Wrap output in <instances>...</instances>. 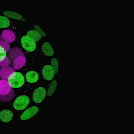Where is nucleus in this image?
<instances>
[{"mask_svg": "<svg viewBox=\"0 0 134 134\" xmlns=\"http://www.w3.org/2000/svg\"><path fill=\"white\" fill-rule=\"evenodd\" d=\"M8 80L11 87L15 88L21 87L25 83V79L23 75L16 71L9 76Z\"/></svg>", "mask_w": 134, "mask_h": 134, "instance_id": "f257e3e1", "label": "nucleus"}, {"mask_svg": "<svg viewBox=\"0 0 134 134\" xmlns=\"http://www.w3.org/2000/svg\"><path fill=\"white\" fill-rule=\"evenodd\" d=\"M29 103V98L27 96L21 95L16 98L13 104V106L16 110H23L27 107Z\"/></svg>", "mask_w": 134, "mask_h": 134, "instance_id": "f03ea898", "label": "nucleus"}, {"mask_svg": "<svg viewBox=\"0 0 134 134\" xmlns=\"http://www.w3.org/2000/svg\"><path fill=\"white\" fill-rule=\"evenodd\" d=\"M21 42L24 49L29 52H33L36 48V42L27 35L24 36L21 38Z\"/></svg>", "mask_w": 134, "mask_h": 134, "instance_id": "7ed1b4c3", "label": "nucleus"}, {"mask_svg": "<svg viewBox=\"0 0 134 134\" xmlns=\"http://www.w3.org/2000/svg\"><path fill=\"white\" fill-rule=\"evenodd\" d=\"M46 91L44 88L40 87L36 89L33 94V100L35 103H40L45 99L46 96Z\"/></svg>", "mask_w": 134, "mask_h": 134, "instance_id": "20e7f679", "label": "nucleus"}, {"mask_svg": "<svg viewBox=\"0 0 134 134\" xmlns=\"http://www.w3.org/2000/svg\"><path fill=\"white\" fill-rule=\"evenodd\" d=\"M38 108L36 106H32L28 108L20 116V119L22 120H27L34 116L38 112Z\"/></svg>", "mask_w": 134, "mask_h": 134, "instance_id": "39448f33", "label": "nucleus"}, {"mask_svg": "<svg viewBox=\"0 0 134 134\" xmlns=\"http://www.w3.org/2000/svg\"><path fill=\"white\" fill-rule=\"evenodd\" d=\"M42 73L44 78L47 81L53 79L55 74L53 67L51 65H48L44 66L42 70Z\"/></svg>", "mask_w": 134, "mask_h": 134, "instance_id": "423d86ee", "label": "nucleus"}, {"mask_svg": "<svg viewBox=\"0 0 134 134\" xmlns=\"http://www.w3.org/2000/svg\"><path fill=\"white\" fill-rule=\"evenodd\" d=\"M13 89L8 80H0V94H8Z\"/></svg>", "mask_w": 134, "mask_h": 134, "instance_id": "0eeeda50", "label": "nucleus"}, {"mask_svg": "<svg viewBox=\"0 0 134 134\" xmlns=\"http://www.w3.org/2000/svg\"><path fill=\"white\" fill-rule=\"evenodd\" d=\"M1 36L4 41L9 43L14 42L16 38L15 33L9 30H5L3 31Z\"/></svg>", "mask_w": 134, "mask_h": 134, "instance_id": "6e6552de", "label": "nucleus"}, {"mask_svg": "<svg viewBox=\"0 0 134 134\" xmlns=\"http://www.w3.org/2000/svg\"><path fill=\"white\" fill-rule=\"evenodd\" d=\"M26 62V58L24 56L17 57L13 63V68L15 70H19L25 65Z\"/></svg>", "mask_w": 134, "mask_h": 134, "instance_id": "1a4fd4ad", "label": "nucleus"}, {"mask_svg": "<svg viewBox=\"0 0 134 134\" xmlns=\"http://www.w3.org/2000/svg\"><path fill=\"white\" fill-rule=\"evenodd\" d=\"M9 55L11 61L13 62L17 57L20 56H24V53L18 47H14L11 49L9 51Z\"/></svg>", "mask_w": 134, "mask_h": 134, "instance_id": "9d476101", "label": "nucleus"}, {"mask_svg": "<svg viewBox=\"0 0 134 134\" xmlns=\"http://www.w3.org/2000/svg\"><path fill=\"white\" fill-rule=\"evenodd\" d=\"M15 71V69L10 66L2 68L0 69V77L3 79L8 80L9 76Z\"/></svg>", "mask_w": 134, "mask_h": 134, "instance_id": "9b49d317", "label": "nucleus"}, {"mask_svg": "<svg viewBox=\"0 0 134 134\" xmlns=\"http://www.w3.org/2000/svg\"><path fill=\"white\" fill-rule=\"evenodd\" d=\"M13 116V112L9 110L5 109L0 112V119L3 122H8L11 121Z\"/></svg>", "mask_w": 134, "mask_h": 134, "instance_id": "f8f14e48", "label": "nucleus"}, {"mask_svg": "<svg viewBox=\"0 0 134 134\" xmlns=\"http://www.w3.org/2000/svg\"><path fill=\"white\" fill-rule=\"evenodd\" d=\"M26 79L27 81L30 83H34L38 80L39 75L36 71H30L26 74Z\"/></svg>", "mask_w": 134, "mask_h": 134, "instance_id": "ddd939ff", "label": "nucleus"}, {"mask_svg": "<svg viewBox=\"0 0 134 134\" xmlns=\"http://www.w3.org/2000/svg\"><path fill=\"white\" fill-rule=\"evenodd\" d=\"M42 50L44 54L48 57H52L54 54V50L51 44L46 42L43 44L42 47Z\"/></svg>", "mask_w": 134, "mask_h": 134, "instance_id": "4468645a", "label": "nucleus"}, {"mask_svg": "<svg viewBox=\"0 0 134 134\" xmlns=\"http://www.w3.org/2000/svg\"><path fill=\"white\" fill-rule=\"evenodd\" d=\"M3 14L5 16L12 19L21 20L22 21H25L21 15L15 12H11V11H5L3 13Z\"/></svg>", "mask_w": 134, "mask_h": 134, "instance_id": "2eb2a0df", "label": "nucleus"}, {"mask_svg": "<svg viewBox=\"0 0 134 134\" xmlns=\"http://www.w3.org/2000/svg\"><path fill=\"white\" fill-rule=\"evenodd\" d=\"M14 91L12 89L11 91L8 94L2 95L0 94V100L4 102H9L13 100L14 96Z\"/></svg>", "mask_w": 134, "mask_h": 134, "instance_id": "dca6fc26", "label": "nucleus"}, {"mask_svg": "<svg viewBox=\"0 0 134 134\" xmlns=\"http://www.w3.org/2000/svg\"><path fill=\"white\" fill-rule=\"evenodd\" d=\"M27 35L35 42L38 41L41 38V35L36 30H30L27 32Z\"/></svg>", "mask_w": 134, "mask_h": 134, "instance_id": "f3484780", "label": "nucleus"}, {"mask_svg": "<svg viewBox=\"0 0 134 134\" xmlns=\"http://www.w3.org/2000/svg\"><path fill=\"white\" fill-rule=\"evenodd\" d=\"M10 25L9 19L5 16H0V28H7Z\"/></svg>", "mask_w": 134, "mask_h": 134, "instance_id": "a211bd4d", "label": "nucleus"}, {"mask_svg": "<svg viewBox=\"0 0 134 134\" xmlns=\"http://www.w3.org/2000/svg\"><path fill=\"white\" fill-rule=\"evenodd\" d=\"M57 87V81L55 80H53L51 82L48 90V92L47 93L48 96L50 97L52 96L55 92Z\"/></svg>", "mask_w": 134, "mask_h": 134, "instance_id": "6ab92c4d", "label": "nucleus"}, {"mask_svg": "<svg viewBox=\"0 0 134 134\" xmlns=\"http://www.w3.org/2000/svg\"><path fill=\"white\" fill-rule=\"evenodd\" d=\"M11 63V62L10 59L7 56L5 58L0 60V66L2 68L9 66Z\"/></svg>", "mask_w": 134, "mask_h": 134, "instance_id": "aec40b11", "label": "nucleus"}, {"mask_svg": "<svg viewBox=\"0 0 134 134\" xmlns=\"http://www.w3.org/2000/svg\"><path fill=\"white\" fill-rule=\"evenodd\" d=\"M52 66L54 69L55 74L58 73V69H59V63L58 60L56 58H53L51 60Z\"/></svg>", "mask_w": 134, "mask_h": 134, "instance_id": "412c9836", "label": "nucleus"}, {"mask_svg": "<svg viewBox=\"0 0 134 134\" xmlns=\"http://www.w3.org/2000/svg\"><path fill=\"white\" fill-rule=\"evenodd\" d=\"M0 46L2 47L5 51L6 53H7L10 51V46L9 43L5 41L2 40L0 41Z\"/></svg>", "mask_w": 134, "mask_h": 134, "instance_id": "4be33fe9", "label": "nucleus"}, {"mask_svg": "<svg viewBox=\"0 0 134 134\" xmlns=\"http://www.w3.org/2000/svg\"><path fill=\"white\" fill-rule=\"evenodd\" d=\"M34 27L36 31H37L41 35V36L42 37H45L46 36L44 32L41 29L39 26H38L37 25H35Z\"/></svg>", "mask_w": 134, "mask_h": 134, "instance_id": "5701e85b", "label": "nucleus"}, {"mask_svg": "<svg viewBox=\"0 0 134 134\" xmlns=\"http://www.w3.org/2000/svg\"><path fill=\"white\" fill-rule=\"evenodd\" d=\"M7 53L2 47L0 46V60L6 57Z\"/></svg>", "mask_w": 134, "mask_h": 134, "instance_id": "b1692460", "label": "nucleus"}, {"mask_svg": "<svg viewBox=\"0 0 134 134\" xmlns=\"http://www.w3.org/2000/svg\"><path fill=\"white\" fill-rule=\"evenodd\" d=\"M3 39L2 38L1 35V34H0V41H1Z\"/></svg>", "mask_w": 134, "mask_h": 134, "instance_id": "393cba45", "label": "nucleus"}]
</instances>
